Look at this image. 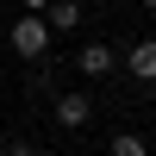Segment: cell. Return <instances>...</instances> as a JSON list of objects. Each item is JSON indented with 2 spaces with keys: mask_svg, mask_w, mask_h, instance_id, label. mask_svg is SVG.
<instances>
[{
  "mask_svg": "<svg viewBox=\"0 0 156 156\" xmlns=\"http://www.w3.org/2000/svg\"><path fill=\"white\" fill-rule=\"evenodd\" d=\"M50 31H75V25H81V0H50Z\"/></svg>",
  "mask_w": 156,
  "mask_h": 156,
  "instance_id": "5",
  "label": "cell"
},
{
  "mask_svg": "<svg viewBox=\"0 0 156 156\" xmlns=\"http://www.w3.org/2000/svg\"><path fill=\"white\" fill-rule=\"evenodd\" d=\"M75 62H81V75H112V69H119V56H112L106 44H81Z\"/></svg>",
  "mask_w": 156,
  "mask_h": 156,
  "instance_id": "4",
  "label": "cell"
},
{
  "mask_svg": "<svg viewBox=\"0 0 156 156\" xmlns=\"http://www.w3.org/2000/svg\"><path fill=\"white\" fill-rule=\"evenodd\" d=\"M125 69H131L137 81H156V37H144V44L125 50Z\"/></svg>",
  "mask_w": 156,
  "mask_h": 156,
  "instance_id": "3",
  "label": "cell"
},
{
  "mask_svg": "<svg viewBox=\"0 0 156 156\" xmlns=\"http://www.w3.org/2000/svg\"><path fill=\"white\" fill-rule=\"evenodd\" d=\"M144 12H156V0H144Z\"/></svg>",
  "mask_w": 156,
  "mask_h": 156,
  "instance_id": "10",
  "label": "cell"
},
{
  "mask_svg": "<svg viewBox=\"0 0 156 156\" xmlns=\"http://www.w3.org/2000/svg\"><path fill=\"white\" fill-rule=\"evenodd\" d=\"M25 12H50V0H25Z\"/></svg>",
  "mask_w": 156,
  "mask_h": 156,
  "instance_id": "8",
  "label": "cell"
},
{
  "mask_svg": "<svg viewBox=\"0 0 156 156\" xmlns=\"http://www.w3.org/2000/svg\"><path fill=\"white\" fill-rule=\"evenodd\" d=\"M87 119H94V94H62L56 100V125L62 131H81Z\"/></svg>",
  "mask_w": 156,
  "mask_h": 156,
  "instance_id": "2",
  "label": "cell"
},
{
  "mask_svg": "<svg viewBox=\"0 0 156 156\" xmlns=\"http://www.w3.org/2000/svg\"><path fill=\"white\" fill-rule=\"evenodd\" d=\"M6 156H37V144H6Z\"/></svg>",
  "mask_w": 156,
  "mask_h": 156,
  "instance_id": "7",
  "label": "cell"
},
{
  "mask_svg": "<svg viewBox=\"0 0 156 156\" xmlns=\"http://www.w3.org/2000/svg\"><path fill=\"white\" fill-rule=\"evenodd\" d=\"M112 156H150V144L137 131H119V137H112Z\"/></svg>",
  "mask_w": 156,
  "mask_h": 156,
  "instance_id": "6",
  "label": "cell"
},
{
  "mask_svg": "<svg viewBox=\"0 0 156 156\" xmlns=\"http://www.w3.org/2000/svg\"><path fill=\"white\" fill-rule=\"evenodd\" d=\"M50 37H56V31H50V19H44V12H25V19H12V31H6V44L19 50L25 62H37V56L50 50Z\"/></svg>",
  "mask_w": 156,
  "mask_h": 156,
  "instance_id": "1",
  "label": "cell"
},
{
  "mask_svg": "<svg viewBox=\"0 0 156 156\" xmlns=\"http://www.w3.org/2000/svg\"><path fill=\"white\" fill-rule=\"evenodd\" d=\"M6 144H12V137H6V131H0V156H6Z\"/></svg>",
  "mask_w": 156,
  "mask_h": 156,
  "instance_id": "9",
  "label": "cell"
}]
</instances>
